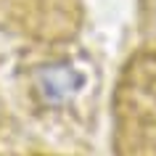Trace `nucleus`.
I'll use <instances>...</instances> for the list:
<instances>
[{
    "label": "nucleus",
    "instance_id": "2",
    "mask_svg": "<svg viewBox=\"0 0 156 156\" xmlns=\"http://www.w3.org/2000/svg\"><path fill=\"white\" fill-rule=\"evenodd\" d=\"M140 37L146 45H156V0H140L138 5Z\"/></svg>",
    "mask_w": 156,
    "mask_h": 156
},
{
    "label": "nucleus",
    "instance_id": "3",
    "mask_svg": "<svg viewBox=\"0 0 156 156\" xmlns=\"http://www.w3.org/2000/svg\"><path fill=\"white\" fill-rule=\"evenodd\" d=\"M37 156H48V154H37Z\"/></svg>",
    "mask_w": 156,
    "mask_h": 156
},
{
    "label": "nucleus",
    "instance_id": "1",
    "mask_svg": "<svg viewBox=\"0 0 156 156\" xmlns=\"http://www.w3.org/2000/svg\"><path fill=\"white\" fill-rule=\"evenodd\" d=\"M111 154L156 156V45H140L111 93Z\"/></svg>",
    "mask_w": 156,
    "mask_h": 156
}]
</instances>
